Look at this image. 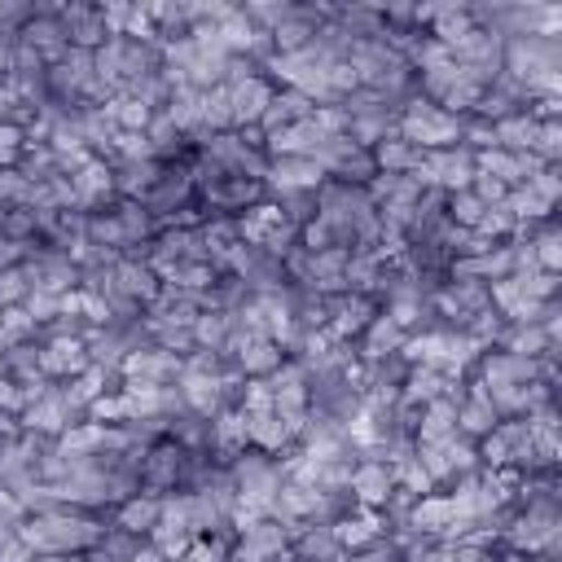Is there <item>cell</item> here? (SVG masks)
<instances>
[{
  "mask_svg": "<svg viewBox=\"0 0 562 562\" xmlns=\"http://www.w3.org/2000/svg\"><path fill=\"white\" fill-rule=\"evenodd\" d=\"M105 536L101 518L92 509H57V514H26L18 527V540L31 553H88Z\"/></svg>",
  "mask_w": 562,
  "mask_h": 562,
  "instance_id": "obj_1",
  "label": "cell"
},
{
  "mask_svg": "<svg viewBox=\"0 0 562 562\" xmlns=\"http://www.w3.org/2000/svg\"><path fill=\"white\" fill-rule=\"evenodd\" d=\"M184 465H189V448H180L167 435L154 439L145 448V461H140V492H154V496L180 492L184 487Z\"/></svg>",
  "mask_w": 562,
  "mask_h": 562,
  "instance_id": "obj_2",
  "label": "cell"
},
{
  "mask_svg": "<svg viewBox=\"0 0 562 562\" xmlns=\"http://www.w3.org/2000/svg\"><path fill=\"white\" fill-rule=\"evenodd\" d=\"M18 422H22V430H35V435H44V439H57V435H66L75 422H88V417H83V408H75V404L66 400L61 382H53L35 404L22 408Z\"/></svg>",
  "mask_w": 562,
  "mask_h": 562,
  "instance_id": "obj_3",
  "label": "cell"
},
{
  "mask_svg": "<svg viewBox=\"0 0 562 562\" xmlns=\"http://www.w3.org/2000/svg\"><path fill=\"white\" fill-rule=\"evenodd\" d=\"M18 40H22V44H31V48L44 57V66L61 61V57H66V48H70L66 26H61V13H57V9H31V18L18 26Z\"/></svg>",
  "mask_w": 562,
  "mask_h": 562,
  "instance_id": "obj_4",
  "label": "cell"
},
{
  "mask_svg": "<svg viewBox=\"0 0 562 562\" xmlns=\"http://www.w3.org/2000/svg\"><path fill=\"white\" fill-rule=\"evenodd\" d=\"M184 360L176 351H162V347H140V351H127L123 364H119V382L132 378V382H154V386H176Z\"/></svg>",
  "mask_w": 562,
  "mask_h": 562,
  "instance_id": "obj_5",
  "label": "cell"
},
{
  "mask_svg": "<svg viewBox=\"0 0 562 562\" xmlns=\"http://www.w3.org/2000/svg\"><path fill=\"white\" fill-rule=\"evenodd\" d=\"M325 184V171L307 158V154H294V158H268V171H263V189L268 193H299V189H307V193H316Z\"/></svg>",
  "mask_w": 562,
  "mask_h": 562,
  "instance_id": "obj_6",
  "label": "cell"
},
{
  "mask_svg": "<svg viewBox=\"0 0 562 562\" xmlns=\"http://www.w3.org/2000/svg\"><path fill=\"white\" fill-rule=\"evenodd\" d=\"M88 369L83 338H40V373L48 382H70Z\"/></svg>",
  "mask_w": 562,
  "mask_h": 562,
  "instance_id": "obj_7",
  "label": "cell"
},
{
  "mask_svg": "<svg viewBox=\"0 0 562 562\" xmlns=\"http://www.w3.org/2000/svg\"><path fill=\"white\" fill-rule=\"evenodd\" d=\"M334 536H338V544H342L347 553H360V549H369L373 540L386 536V518H382V509L351 505L342 518H334Z\"/></svg>",
  "mask_w": 562,
  "mask_h": 562,
  "instance_id": "obj_8",
  "label": "cell"
},
{
  "mask_svg": "<svg viewBox=\"0 0 562 562\" xmlns=\"http://www.w3.org/2000/svg\"><path fill=\"white\" fill-rule=\"evenodd\" d=\"M272 92H277V83H272L268 75H250L246 83L228 88V105H233V132H237V127H259V119H263V110H268Z\"/></svg>",
  "mask_w": 562,
  "mask_h": 562,
  "instance_id": "obj_9",
  "label": "cell"
},
{
  "mask_svg": "<svg viewBox=\"0 0 562 562\" xmlns=\"http://www.w3.org/2000/svg\"><path fill=\"white\" fill-rule=\"evenodd\" d=\"M395 487V474L386 461H356L351 465V479H347V496L356 505H369V509H382V501L391 496Z\"/></svg>",
  "mask_w": 562,
  "mask_h": 562,
  "instance_id": "obj_10",
  "label": "cell"
},
{
  "mask_svg": "<svg viewBox=\"0 0 562 562\" xmlns=\"http://www.w3.org/2000/svg\"><path fill=\"white\" fill-rule=\"evenodd\" d=\"M452 522H457V509H452L448 492H426V496H417V501H413V509H408V522H404V527H413V531H422V536L443 540Z\"/></svg>",
  "mask_w": 562,
  "mask_h": 562,
  "instance_id": "obj_11",
  "label": "cell"
},
{
  "mask_svg": "<svg viewBox=\"0 0 562 562\" xmlns=\"http://www.w3.org/2000/svg\"><path fill=\"white\" fill-rule=\"evenodd\" d=\"M61 13V26H66V40L70 48H101L110 35H105V22H101V9L97 4H66L57 9Z\"/></svg>",
  "mask_w": 562,
  "mask_h": 562,
  "instance_id": "obj_12",
  "label": "cell"
},
{
  "mask_svg": "<svg viewBox=\"0 0 562 562\" xmlns=\"http://www.w3.org/2000/svg\"><path fill=\"white\" fill-rule=\"evenodd\" d=\"M408 334L386 316V312H378L369 325H364V334L356 338V356L364 360V364H373V360H386V356H395L400 351V342H404Z\"/></svg>",
  "mask_w": 562,
  "mask_h": 562,
  "instance_id": "obj_13",
  "label": "cell"
},
{
  "mask_svg": "<svg viewBox=\"0 0 562 562\" xmlns=\"http://www.w3.org/2000/svg\"><path fill=\"white\" fill-rule=\"evenodd\" d=\"M457 435V400L439 395L430 404L417 408V426H413V443H443Z\"/></svg>",
  "mask_w": 562,
  "mask_h": 562,
  "instance_id": "obj_14",
  "label": "cell"
},
{
  "mask_svg": "<svg viewBox=\"0 0 562 562\" xmlns=\"http://www.w3.org/2000/svg\"><path fill=\"white\" fill-rule=\"evenodd\" d=\"M158 514H162V496H154V492H136V496H127V501L114 505V527L127 531V536H140V540H145V536L158 527Z\"/></svg>",
  "mask_w": 562,
  "mask_h": 562,
  "instance_id": "obj_15",
  "label": "cell"
},
{
  "mask_svg": "<svg viewBox=\"0 0 562 562\" xmlns=\"http://www.w3.org/2000/svg\"><path fill=\"white\" fill-rule=\"evenodd\" d=\"M312 110H316V105H312L303 92L277 88L272 101H268V110H263V119H259V132L268 136V132H281V127H290V123H303V119H312Z\"/></svg>",
  "mask_w": 562,
  "mask_h": 562,
  "instance_id": "obj_16",
  "label": "cell"
},
{
  "mask_svg": "<svg viewBox=\"0 0 562 562\" xmlns=\"http://www.w3.org/2000/svg\"><path fill=\"white\" fill-rule=\"evenodd\" d=\"M369 154H373V167L386 171V176H413V171L422 167V158H426L417 145H408V140L395 136V132H391L386 140H378Z\"/></svg>",
  "mask_w": 562,
  "mask_h": 562,
  "instance_id": "obj_17",
  "label": "cell"
},
{
  "mask_svg": "<svg viewBox=\"0 0 562 562\" xmlns=\"http://www.w3.org/2000/svg\"><path fill=\"white\" fill-rule=\"evenodd\" d=\"M114 220H119V228H123V237H127V246H140V241H154L158 233H162V224L149 215V206L145 202H136V198H119L114 202ZM123 246V250H127Z\"/></svg>",
  "mask_w": 562,
  "mask_h": 562,
  "instance_id": "obj_18",
  "label": "cell"
},
{
  "mask_svg": "<svg viewBox=\"0 0 562 562\" xmlns=\"http://www.w3.org/2000/svg\"><path fill=\"white\" fill-rule=\"evenodd\" d=\"M281 360H285V351H281L272 338H255V342H246V347L233 356V369H237L241 378H268L272 369H281Z\"/></svg>",
  "mask_w": 562,
  "mask_h": 562,
  "instance_id": "obj_19",
  "label": "cell"
},
{
  "mask_svg": "<svg viewBox=\"0 0 562 562\" xmlns=\"http://www.w3.org/2000/svg\"><path fill=\"white\" fill-rule=\"evenodd\" d=\"M101 110H105V119H110L119 132H145V127L154 123V114H158V110H149L145 101H136V97H127V92H114L110 101H101Z\"/></svg>",
  "mask_w": 562,
  "mask_h": 562,
  "instance_id": "obj_20",
  "label": "cell"
},
{
  "mask_svg": "<svg viewBox=\"0 0 562 562\" xmlns=\"http://www.w3.org/2000/svg\"><path fill=\"white\" fill-rule=\"evenodd\" d=\"M536 119L527 114V110H514V114H505L501 123H492V136H496V149H509V154H527L531 149V140H536Z\"/></svg>",
  "mask_w": 562,
  "mask_h": 562,
  "instance_id": "obj_21",
  "label": "cell"
},
{
  "mask_svg": "<svg viewBox=\"0 0 562 562\" xmlns=\"http://www.w3.org/2000/svg\"><path fill=\"white\" fill-rule=\"evenodd\" d=\"M246 426H250V448H259V452H268V457H277V452H285V448H294V435H290V426H285L277 413L246 417Z\"/></svg>",
  "mask_w": 562,
  "mask_h": 562,
  "instance_id": "obj_22",
  "label": "cell"
},
{
  "mask_svg": "<svg viewBox=\"0 0 562 562\" xmlns=\"http://www.w3.org/2000/svg\"><path fill=\"white\" fill-rule=\"evenodd\" d=\"M496 347H505V351H514V356H522V360H540V356L553 351L558 342H553L540 325H505V334H501Z\"/></svg>",
  "mask_w": 562,
  "mask_h": 562,
  "instance_id": "obj_23",
  "label": "cell"
},
{
  "mask_svg": "<svg viewBox=\"0 0 562 562\" xmlns=\"http://www.w3.org/2000/svg\"><path fill=\"white\" fill-rule=\"evenodd\" d=\"M474 171L479 176H492V180H501L505 189H514V184H522V171H518V154H509V149H474Z\"/></svg>",
  "mask_w": 562,
  "mask_h": 562,
  "instance_id": "obj_24",
  "label": "cell"
},
{
  "mask_svg": "<svg viewBox=\"0 0 562 562\" xmlns=\"http://www.w3.org/2000/svg\"><path fill=\"white\" fill-rule=\"evenodd\" d=\"M162 114H167L180 132H193V127L202 123V92H198V88H171Z\"/></svg>",
  "mask_w": 562,
  "mask_h": 562,
  "instance_id": "obj_25",
  "label": "cell"
},
{
  "mask_svg": "<svg viewBox=\"0 0 562 562\" xmlns=\"http://www.w3.org/2000/svg\"><path fill=\"white\" fill-rule=\"evenodd\" d=\"M443 211H448V224H452V228H474V224L483 220L487 206H483L470 189H457V193L443 198Z\"/></svg>",
  "mask_w": 562,
  "mask_h": 562,
  "instance_id": "obj_26",
  "label": "cell"
},
{
  "mask_svg": "<svg viewBox=\"0 0 562 562\" xmlns=\"http://www.w3.org/2000/svg\"><path fill=\"white\" fill-rule=\"evenodd\" d=\"M531 259L540 272H562V237L553 224H544L540 233H531Z\"/></svg>",
  "mask_w": 562,
  "mask_h": 562,
  "instance_id": "obj_27",
  "label": "cell"
},
{
  "mask_svg": "<svg viewBox=\"0 0 562 562\" xmlns=\"http://www.w3.org/2000/svg\"><path fill=\"white\" fill-rule=\"evenodd\" d=\"M202 123L211 132H233V105H228V88H206L202 92Z\"/></svg>",
  "mask_w": 562,
  "mask_h": 562,
  "instance_id": "obj_28",
  "label": "cell"
},
{
  "mask_svg": "<svg viewBox=\"0 0 562 562\" xmlns=\"http://www.w3.org/2000/svg\"><path fill=\"white\" fill-rule=\"evenodd\" d=\"M0 329H4L9 347H13V342H40V325L26 316V307H22V303L0 307Z\"/></svg>",
  "mask_w": 562,
  "mask_h": 562,
  "instance_id": "obj_29",
  "label": "cell"
},
{
  "mask_svg": "<svg viewBox=\"0 0 562 562\" xmlns=\"http://www.w3.org/2000/svg\"><path fill=\"white\" fill-rule=\"evenodd\" d=\"M237 408H241L246 417L272 413V386H268V378H246L241 391H237Z\"/></svg>",
  "mask_w": 562,
  "mask_h": 562,
  "instance_id": "obj_30",
  "label": "cell"
},
{
  "mask_svg": "<svg viewBox=\"0 0 562 562\" xmlns=\"http://www.w3.org/2000/svg\"><path fill=\"white\" fill-rule=\"evenodd\" d=\"M22 307H26V316L44 329V325H53L57 321V312H61V294H48V290H31L26 299H22Z\"/></svg>",
  "mask_w": 562,
  "mask_h": 562,
  "instance_id": "obj_31",
  "label": "cell"
},
{
  "mask_svg": "<svg viewBox=\"0 0 562 562\" xmlns=\"http://www.w3.org/2000/svg\"><path fill=\"white\" fill-rule=\"evenodd\" d=\"M531 154L540 162H558L562 158V123H540L536 127V140H531Z\"/></svg>",
  "mask_w": 562,
  "mask_h": 562,
  "instance_id": "obj_32",
  "label": "cell"
},
{
  "mask_svg": "<svg viewBox=\"0 0 562 562\" xmlns=\"http://www.w3.org/2000/svg\"><path fill=\"white\" fill-rule=\"evenodd\" d=\"M31 294V281H26V268L13 263V268H0V307L9 303H22Z\"/></svg>",
  "mask_w": 562,
  "mask_h": 562,
  "instance_id": "obj_33",
  "label": "cell"
},
{
  "mask_svg": "<svg viewBox=\"0 0 562 562\" xmlns=\"http://www.w3.org/2000/svg\"><path fill=\"white\" fill-rule=\"evenodd\" d=\"M474 452H479V470H501V465H509V448H505V439L492 430V435H483V439H474Z\"/></svg>",
  "mask_w": 562,
  "mask_h": 562,
  "instance_id": "obj_34",
  "label": "cell"
},
{
  "mask_svg": "<svg viewBox=\"0 0 562 562\" xmlns=\"http://www.w3.org/2000/svg\"><path fill=\"white\" fill-rule=\"evenodd\" d=\"M527 189L536 193V198H544L549 206H558V198H562V176H558V162H549V167H540L531 180H527Z\"/></svg>",
  "mask_w": 562,
  "mask_h": 562,
  "instance_id": "obj_35",
  "label": "cell"
},
{
  "mask_svg": "<svg viewBox=\"0 0 562 562\" xmlns=\"http://www.w3.org/2000/svg\"><path fill=\"white\" fill-rule=\"evenodd\" d=\"M22 149H26V132L18 123H0V167H18Z\"/></svg>",
  "mask_w": 562,
  "mask_h": 562,
  "instance_id": "obj_36",
  "label": "cell"
},
{
  "mask_svg": "<svg viewBox=\"0 0 562 562\" xmlns=\"http://www.w3.org/2000/svg\"><path fill=\"white\" fill-rule=\"evenodd\" d=\"M22 408H26V400H22V382L4 373V378H0V413L22 417Z\"/></svg>",
  "mask_w": 562,
  "mask_h": 562,
  "instance_id": "obj_37",
  "label": "cell"
},
{
  "mask_svg": "<svg viewBox=\"0 0 562 562\" xmlns=\"http://www.w3.org/2000/svg\"><path fill=\"white\" fill-rule=\"evenodd\" d=\"M452 549H457V562H501V553L487 544H452Z\"/></svg>",
  "mask_w": 562,
  "mask_h": 562,
  "instance_id": "obj_38",
  "label": "cell"
},
{
  "mask_svg": "<svg viewBox=\"0 0 562 562\" xmlns=\"http://www.w3.org/2000/svg\"><path fill=\"white\" fill-rule=\"evenodd\" d=\"M9 79V44H0V83Z\"/></svg>",
  "mask_w": 562,
  "mask_h": 562,
  "instance_id": "obj_39",
  "label": "cell"
}]
</instances>
